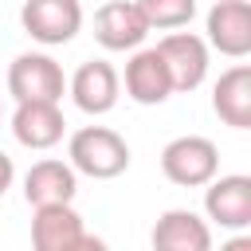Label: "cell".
I'll return each instance as SVG.
<instances>
[{
    "instance_id": "obj_1",
    "label": "cell",
    "mask_w": 251,
    "mask_h": 251,
    "mask_svg": "<svg viewBox=\"0 0 251 251\" xmlns=\"http://www.w3.org/2000/svg\"><path fill=\"white\" fill-rule=\"evenodd\" d=\"M67 161L78 176L90 180H114L129 169V145L110 126H82L67 141Z\"/></svg>"
},
{
    "instance_id": "obj_2",
    "label": "cell",
    "mask_w": 251,
    "mask_h": 251,
    "mask_svg": "<svg viewBox=\"0 0 251 251\" xmlns=\"http://www.w3.org/2000/svg\"><path fill=\"white\" fill-rule=\"evenodd\" d=\"M161 173L176 188H204L220 173V149L212 137L180 133L161 149Z\"/></svg>"
},
{
    "instance_id": "obj_3",
    "label": "cell",
    "mask_w": 251,
    "mask_h": 251,
    "mask_svg": "<svg viewBox=\"0 0 251 251\" xmlns=\"http://www.w3.org/2000/svg\"><path fill=\"white\" fill-rule=\"evenodd\" d=\"M31 247L35 251H98L102 239H94L75 212L71 200L63 204H39L31 216Z\"/></svg>"
},
{
    "instance_id": "obj_4",
    "label": "cell",
    "mask_w": 251,
    "mask_h": 251,
    "mask_svg": "<svg viewBox=\"0 0 251 251\" xmlns=\"http://www.w3.org/2000/svg\"><path fill=\"white\" fill-rule=\"evenodd\" d=\"M8 94L16 102H63L67 75L47 51H24L8 63Z\"/></svg>"
},
{
    "instance_id": "obj_5",
    "label": "cell",
    "mask_w": 251,
    "mask_h": 251,
    "mask_svg": "<svg viewBox=\"0 0 251 251\" xmlns=\"http://www.w3.org/2000/svg\"><path fill=\"white\" fill-rule=\"evenodd\" d=\"M20 24L35 43L63 47L82 31V4L78 0H24Z\"/></svg>"
},
{
    "instance_id": "obj_6",
    "label": "cell",
    "mask_w": 251,
    "mask_h": 251,
    "mask_svg": "<svg viewBox=\"0 0 251 251\" xmlns=\"http://www.w3.org/2000/svg\"><path fill=\"white\" fill-rule=\"evenodd\" d=\"M157 51H161V59H165V67L173 75V90L188 94V90H196L208 78V55H212V47L204 43V35L173 27L169 35L157 39Z\"/></svg>"
},
{
    "instance_id": "obj_7",
    "label": "cell",
    "mask_w": 251,
    "mask_h": 251,
    "mask_svg": "<svg viewBox=\"0 0 251 251\" xmlns=\"http://www.w3.org/2000/svg\"><path fill=\"white\" fill-rule=\"evenodd\" d=\"M122 86H126V98L137 102V106H161L169 102L176 90H173V75L161 59L157 47H133L129 59H126V71L118 75Z\"/></svg>"
},
{
    "instance_id": "obj_8",
    "label": "cell",
    "mask_w": 251,
    "mask_h": 251,
    "mask_svg": "<svg viewBox=\"0 0 251 251\" xmlns=\"http://www.w3.org/2000/svg\"><path fill=\"white\" fill-rule=\"evenodd\" d=\"M204 43L227 59H247L251 55V4L216 0L204 16Z\"/></svg>"
},
{
    "instance_id": "obj_9",
    "label": "cell",
    "mask_w": 251,
    "mask_h": 251,
    "mask_svg": "<svg viewBox=\"0 0 251 251\" xmlns=\"http://www.w3.org/2000/svg\"><path fill=\"white\" fill-rule=\"evenodd\" d=\"M67 94L71 102L90 114V118H102L118 106L122 98V78H118V67L106 63V59H86L71 78H67Z\"/></svg>"
},
{
    "instance_id": "obj_10",
    "label": "cell",
    "mask_w": 251,
    "mask_h": 251,
    "mask_svg": "<svg viewBox=\"0 0 251 251\" xmlns=\"http://www.w3.org/2000/svg\"><path fill=\"white\" fill-rule=\"evenodd\" d=\"M204 216L227 231L251 227V176H243V173L220 176L216 173L204 184Z\"/></svg>"
},
{
    "instance_id": "obj_11",
    "label": "cell",
    "mask_w": 251,
    "mask_h": 251,
    "mask_svg": "<svg viewBox=\"0 0 251 251\" xmlns=\"http://www.w3.org/2000/svg\"><path fill=\"white\" fill-rule=\"evenodd\" d=\"M153 27L145 24L137 0H106L98 12H94V39L106 47V51H133L145 43Z\"/></svg>"
},
{
    "instance_id": "obj_12",
    "label": "cell",
    "mask_w": 251,
    "mask_h": 251,
    "mask_svg": "<svg viewBox=\"0 0 251 251\" xmlns=\"http://www.w3.org/2000/svg\"><path fill=\"white\" fill-rule=\"evenodd\" d=\"M12 137L24 149H55L67 137V118L59 110V102H16L12 110Z\"/></svg>"
},
{
    "instance_id": "obj_13",
    "label": "cell",
    "mask_w": 251,
    "mask_h": 251,
    "mask_svg": "<svg viewBox=\"0 0 251 251\" xmlns=\"http://www.w3.org/2000/svg\"><path fill=\"white\" fill-rule=\"evenodd\" d=\"M149 243L157 251H208L212 247V227L192 208H169V212L157 216Z\"/></svg>"
},
{
    "instance_id": "obj_14",
    "label": "cell",
    "mask_w": 251,
    "mask_h": 251,
    "mask_svg": "<svg viewBox=\"0 0 251 251\" xmlns=\"http://www.w3.org/2000/svg\"><path fill=\"white\" fill-rule=\"evenodd\" d=\"M75 192H78V173L71 169V161L43 157V161H35V165L24 173V200H27L31 208L75 200Z\"/></svg>"
},
{
    "instance_id": "obj_15",
    "label": "cell",
    "mask_w": 251,
    "mask_h": 251,
    "mask_svg": "<svg viewBox=\"0 0 251 251\" xmlns=\"http://www.w3.org/2000/svg\"><path fill=\"white\" fill-rule=\"evenodd\" d=\"M212 110L231 129H251V67H227L212 86Z\"/></svg>"
},
{
    "instance_id": "obj_16",
    "label": "cell",
    "mask_w": 251,
    "mask_h": 251,
    "mask_svg": "<svg viewBox=\"0 0 251 251\" xmlns=\"http://www.w3.org/2000/svg\"><path fill=\"white\" fill-rule=\"evenodd\" d=\"M141 16L149 27L157 31H173V27H188L196 16V0H137Z\"/></svg>"
},
{
    "instance_id": "obj_17",
    "label": "cell",
    "mask_w": 251,
    "mask_h": 251,
    "mask_svg": "<svg viewBox=\"0 0 251 251\" xmlns=\"http://www.w3.org/2000/svg\"><path fill=\"white\" fill-rule=\"evenodd\" d=\"M12 180H16V161H12V157L0 149V196L12 188Z\"/></svg>"
},
{
    "instance_id": "obj_18",
    "label": "cell",
    "mask_w": 251,
    "mask_h": 251,
    "mask_svg": "<svg viewBox=\"0 0 251 251\" xmlns=\"http://www.w3.org/2000/svg\"><path fill=\"white\" fill-rule=\"evenodd\" d=\"M0 114H4V110H0Z\"/></svg>"
}]
</instances>
